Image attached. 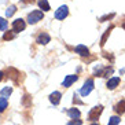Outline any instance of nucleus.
Instances as JSON below:
<instances>
[{
  "instance_id": "obj_1",
  "label": "nucleus",
  "mask_w": 125,
  "mask_h": 125,
  "mask_svg": "<svg viewBox=\"0 0 125 125\" xmlns=\"http://www.w3.org/2000/svg\"><path fill=\"white\" fill-rule=\"evenodd\" d=\"M44 18V12L41 11V10H34V11L29 12L28 14V22L30 23V25H36L39 21H41V19Z\"/></svg>"
},
{
  "instance_id": "obj_2",
  "label": "nucleus",
  "mask_w": 125,
  "mask_h": 125,
  "mask_svg": "<svg viewBox=\"0 0 125 125\" xmlns=\"http://www.w3.org/2000/svg\"><path fill=\"white\" fill-rule=\"evenodd\" d=\"M102 111H103V106H102V104L92 107L91 110H89V113H88V120H89V121H96V120L100 117Z\"/></svg>"
},
{
  "instance_id": "obj_3",
  "label": "nucleus",
  "mask_w": 125,
  "mask_h": 125,
  "mask_svg": "<svg viewBox=\"0 0 125 125\" xmlns=\"http://www.w3.org/2000/svg\"><path fill=\"white\" fill-rule=\"evenodd\" d=\"M94 87H95V83H94V80L92 78H88V80L84 83V85L81 87V89H80V94L83 96H87V95H89L91 94V91L94 89Z\"/></svg>"
},
{
  "instance_id": "obj_4",
  "label": "nucleus",
  "mask_w": 125,
  "mask_h": 125,
  "mask_svg": "<svg viewBox=\"0 0 125 125\" xmlns=\"http://www.w3.org/2000/svg\"><path fill=\"white\" fill-rule=\"evenodd\" d=\"M25 28H26V22L22 18H17L15 21H12V32H14V33L23 32Z\"/></svg>"
},
{
  "instance_id": "obj_5",
  "label": "nucleus",
  "mask_w": 125,
  "mask_h": 125,
  "mask_svg": "<svg viewBox=\"0 0 125 125\" xmlns=\"http://www.w3.org/2000/svg\"><path fill=\"white\" fill-rule=\"evenodd\" d=\"M7 74L15 84H19V78H21V72L19 70H17L15 67H7Z\"/></svg>"
},
{
  "instance_id": "obj_6",
  "label": "nucleus",
  "mask_w": 125,
  "mask_h": 125,
  "mask_svg": "<svg viewBox=\"0 0 125 125\" xmlns=\"http://www.w3.org/2000/svg\"><path fill=\"white\" fill-rule=\"evenodd\" d=\"M67 15H69V8H67V6H61L55 11V18L59 19V21H63Z\"/></svg>"
},
{
  "instance_id": "obj_7",
  "label": "nucleus",
  "mask_w": 125,
  "mask_h": 125,
  "mask_svg": "<svg viewBox=\"0 0 125 125\" xmlns=\"http://www.w3.org/2000/svg\"><path fill=\"white\" fill-rule=\"evenodd\" d=\"M51 41V36L48 33H45V32H41V33H39V36L36 37V43L37 44H41V45H45L48 44Z\"/></svg>"
},
{
  "instance_id": "obj_8",
  "label": "nucleus",
  "mask_w": 125,
  "mask_h": 125,
  "mask_svg": "<svg viewBox=\"0 0 125 125\" xmlns=\"http://www.w3.org/2000/svg\"><path fill=\"white\" fill-rule=\"evenodd\" d=\"M74 52H76V54H78L80 56H88L89 55L88 47H87V45H84V44L76 45V47H74Z\"/></svg>"
},
{
  "instance_id": "obj_9",
  "label": "nucleus",
  "mask_w": 125,
  "mask_h": 125,
  "mask_svg": "<svg viewBox=\"0 0 125 125\" xmlns=\"http://www.w3.org/2000/svg\"><path fill=\"white\" fill-rule=\"evenodd\" d=\"M77 78H78L77 74H69V76H66V77H65V80L62 81V85L65 87V88H69L73 83H76V81H77Z\"/></svg>"
},
{
  "instance_id": "obj_10",
  "label": "nucleus",
  "mask_w": 125,
  "mask_h": 125,
  "mask_svg": "<svg viewBox=\"0 0 125 125\" xmlns=\"http://www.w3.org/2000/svg\"><path fill=\"white\" fill-rule=\"evenodd\" d=\"M61 98H62V94L59 91H54L50 95V102L54 104V106H56V104H59V102H61Z\"/></svg>"
},
{
  "instance_id": "obj_11",
  "label": "nucleus",
  "mask_w": 125,
  "mask_h": 125,
  "mask_svg": "<svg viewBox=\"0 0 125 125\" xmlns=\"http://www.w3.org/2000/svg\"><path fill=\"white\" fill-rule=\"evenodd\" d=\"M67 114H69V117L72 118V120H78L81 115L80 110H78L77 107H72V109H69L67 110Z\"/></svg>"
},
{
  "instance_id": "obj_12",
  "label": "nucleus",
  "mask_w": 125,
  "mask_h": 125,
  "mask_svg": "<svg viewBox=\"0 0 125 125\" xmlns=\"http://www.w3.org/2000/svg\"><path fill=\"white\" fill-rule=\"evenodd\" d=\"M114 111L117 114H124L125 113V100L122 99V100H120V102L114 106Z\"/></svg>"
},
{
  "instance_id": "obj_13",
  "label": "nucleus",
  "mask_w": 125,
  "mask_h": 125,
  "mask_svg": "<svg viewBox=\"0 0 125 125\" xmlns=\"http://www.w3.org/2000/svg\"><path fill=\"white\" fill-rule=\"evenodd\" d=\"M114 29V25H110L109 28L106 29V32L103 33V36H102V39H100V47H103V45L106 44V40H107V37L110 36V32Z\"/></svg>"
},
{
  "instance_id": "obj_14",
  "label": "nucleus",
  "mask_w": 125,
  "mask_h": 125,
  "mask_svg": "<svg viewBox=\"0 0 125 125\" xmlns=\"http://www.w3.org/2000/svg\"><path fill=\"white\" fill-rule=\"evenodd\" d=\"M118 84H120V77H113V78H110V80L107 81L106 87H107L109 89H114Z\"/></svg>"
},
{
  "instance_id": "obj_15",
  "label": "nucleus",
  "mask_w": 125,
  "mask_h": 125,
  "mask_svg": "<svg viewBox=\"0 0 125 125\" xmlns=\"http://www.w3.org/2000/svg\"><path fill=\"white\" fill-rule=\"evenodd\" d=\"M37 4H39V7H40L43 11H50V10H51L48 0H37Z\"/></svg>"
},
{
  "instance_id": "obj_16",
  "label": "nucleus",
  "mask_w": 125,
  "mask_h": 125,
  "mask_svg": "<svg viewBox=\"0 0 125 125\" xmlns=\"http://www.w3.org/2000/svg\"><path fill=\"white\" fill-rule=\"evenodd\" d=\"M22 104L25 107H30V106H32V96H30L29 94H25V95H23Z\"/></svg>"
},
{
  "instance_id": "obj_17",
  "label": "nucleus",
  "mask_w": 125,
  "mask_h": 125,
  "mask_svg": "<svg viewBox=\"0 0 125 125\" xmlns=\"http://www.w3.org/2000/svg\"><path fill=\"white\" fill-rule=\"evenodd\" d=\"M11 94H12V88H11V87H4V88L0 91V95L3 96V98H10Z\"/></svg>"
},
{
  "instance_id": "obj_18",
  "label": "nucleus",
  "mask_w": 125,
  "mask_h": 125,
  "mask_svg": "<svg viewBox=\"0 0 125 125\" xmlns=\"http://www.w3.org/2000/svg\"><path fill=\"white\" fill-rule=\"evenodd\" d=\"M8 106V102H7V98H0V113H3Z\"/></svg>"
},
{
  "instance_id": "obj_19",
  "label": "nucleus",
  "mask_w": 125,
  "mask_h": 125,
  "mask_svg": "<svg viewBox=\"0 0 125 125\" xmlns=\"http://www.w3.org/2000/svg\"><path fill=\"white\" fill-rule=\"evenodd\" d=\"M15 11H17V7H15V6H10V7L7 8V11H6V17H7V18L12 17V15L15 14Z\"/></svg>"
},
{
  "instance_id": "obj_20",
  "label": "nucleus",
  "mask_w": 125,
  "mask_h": 125,
  "mask_svg": "<svg viewBox=\"0 0 125 125\" xmlns=\"http://www.w3.org/2000/svg\"><path fill=\"white\" fill-rule=\"evenodd\" d=\"M120 121H121V118L117 117V115H113V117H110V120H109V124L107 125H118L120 124Z\"/></svg>"
},
{
  "instance_id": "obj_21",
  "label": "nucleus",
  "mask_w": 125,
  "mask_h": 125,
  "mask_svg": "<svg viewBox=\"0 0 125 125\" xmlns=\"http://www.w3.org/2000/svg\"><path fill=\"white\" fill-rule=\"evenodd\" d=\"M14 37H15L14 32H10V30H8V32H6V33H4V36H3V40H6V41H10V40H12Z\"/></svg>"
},
{
  "instance_id": "obj_22",
  "label": "nucleus",
  "mask_w": 125,
  "mask_h": 125,
  "mask_svg": "<svg viewBox=\"0 0 125 125\" xmlns=\"http://www.w3.org/2000/svg\"><path fill=\"white\" fill-rule=\"evenodd\" d=\"M8 26V21H6V18L0 17V30H6Z\"/></svg>"
},
{
  "instance_id": "obj_23",
  "label": "nucleus",
  "mask_w": 125,
  "mask_h": 125,
  "mask_svg": "<svg viewBox=\"0 0 125 125\" xmlns=\"http://www.w3.org/2000/svg\"><path fill=\"white\" fill-rule=\"evenodd\" d=\"M114 15H115V14H106V15H103V17H100V18H99V22H106L107 19H113Z\"/></svg>"
},
{
  "instance_id": "obj_24",
  "label": "nucleus",
  "mask_w": 125,
  "mask_h": 125,
  "mask_svg": "<svg viewBox=\"0 0 125 125\" xmlns=\"http://www.w3.org/2000/svg\"><path fill=\"white\" fill-rule=\"evenodd\" d=\"M83 121L81 120H72L70 122H67V125H81Z\"/></svg>"
},
{
  "instance_id": "obj_25",
  "label": "nucleus",
  "mask_w": 125,
  "mask_h": 125,
  "mask_svg": "<svg viewBox=\"0 0 125 125\" xmlns=\"http://www.w3.org/2000/svg\"><path fill=\"white\" fill-rule=\"evenodd\" d=\"M73 102H74V103H77V104H83V102H81V100L78 99V96L76 95V94L73 95Z\"/></svg>"
},
{
  "instance_id": "obj_26",
  "label": "nucleus",
  "mask_w": 125,
  "mask_h": 125,
  "mask_svg": "<svg viewBox=\"0 0 125 125\" xmlns=\"http://www.w3.org/2000/svg\"><path fill=\"white\" fill-rule=\"evenodd\" d=\"M23 3H34V0H22Z\"/></svg>"
},
{
  "instance_id": "obj_27",
  "label": "nucleus",
  "mask_w": 125,
  "mask_h": 125,
  "mask_svg": "<svg viewBox=\"0 0 125 125\" xmlns=\"http://www.w3.org/2000/svg\"><path fill=\"white\" fill-rule=\"evenodd\" d=\"M3 76H4V73H3V72H1V70H0V81L3 80Z\"/></svg>"
},
{
  "instance_id": "obj_28",
  "label": "nucleus",
  "mask_w": 125,
  "mask_h": 125,
  "mask_svg": "<svg viewBox=\"0 0 125 125\" xmlns=\"http://www.w3.org/2000/svg\"><path fill=\"white\" fill-rule=\"evenodd\" d=\"M122 29L125 30V19H124V22H122Z\"/></svg>"
},
{
  "instance_id": "obj_29",
  "label": "nucleus",
  "mask_w": 125,
  "mask_h": 125,
  "mask_svg": "<svg viewBox=\"0 0 125 125\" xmlns=\"http://www.w3.org/2000/svg\"><path fill=\"white\" fill-rule=\"evenodd\" d=\"M91 125H99V124H96V122H94V124H91Z\"/></svg>"
}]
</instances>
